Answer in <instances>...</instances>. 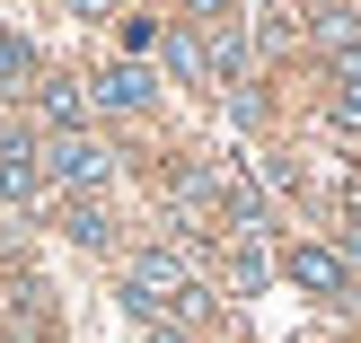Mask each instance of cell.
<instances>
[{
	"label": "cell",
	"instance_id": "6da1fadb",
	"mask_svg": "<svg viewBox=\"0 0 361 343\" xmlns=\"http://www.w3.org/2000/svg\"><path fill=\"white\" fill-rule=\"evenodd\" d=\"M185 256H176V247H141L133 264H123V308L133 317H159V308H176V299H185Z\"/></svg>",
	"mask_w": 361,
	"mask_h": 343
},
{
	"label": "cell",
	"instance_id": "7a4b0ae2",
	"mask_svg": "<svg viewBox=\"0 0 361 343\" xmlns=\"http://www.w3.org/2000/svg\"><path fill=\"white\" fill-rule=\"evenodd\" d=\"M106 168H115V150L88 141V132H53V150H44V176H53V185H106Z\"/></svg>",
	"mask_w": 361,
	"mask_h": 343
},
{
	"label": "cell",
	"instance_id": "3957f363",
	"mask_svg": "<svg viewBox=\"0 0 361 343\" xmlns=\"http://www.w3.org/2000/svg\"><path fill=\"white\" fill-rule=\"evenodd\" d=\"M291 282L317 291V299H344V291H353V264L335 256V247H291Z\"/></svg>",
	"mask_w": 361,
	"mask_h": 343
},
{
	"label": "cell",
	"instance_id": "277c9868",
	"mask_svg": "<svg viewBox=\"0 0 361 343\" xmlns=\"http://www.w3.org/2000/svg\"><path fill=\"white\" fill-rule=\"evenodd\" d=\"M0 194H9V203H35V194H44V150L0 141Z\"/></svg>",
	"mask_w": 361,
	"mask_h": 343
},
{
	"label": "cell",
	"instance_id": "5b68a950",
	"mask_svg": "<svg viewBox=\"0 0 361 343\" xmlns=\"http://www.w3.org/2000/svg\"><path fill=\"white\" fill-rule=\"evenodd\" d=\"M97 106H115V115H141L150 106V70L141 62H115V70H97V88H88Z\"/></svg>",
	"mask_w": 361,
	"mask_h": 343
},
{
	"label": "cell",
	"instance_id": "8992f818",
	"mask_svg": "<svg viewBox=\"0 0 361 343\" xmlns=\"http://www.w3.org/2000/svg\"><path fill=\"white\" fill-rule=\"evenodd\" d=\"M35 106H44V123H53V132H80L88 88H80V80H44V88H35Z\"/></svg>",
	"mask_w": 361,
	"mask_h": 343
},
{
	"label": "cell",
	"instance_id": "52a82bcc",
	"mask_svg": "<svg viewBox=\"0 0 361 343\" xmlns=\"http://www.w3.org/2000/svg\"><path fill=\"white\" fill-rule=\"evenodd\" d=\"M335 123H344V132H361V44L335 53Z\"/></svg>",
	"mask_w": 361,
	"mask_h": 343
},
{
	"label": "cell",
	"instance_id": "ba28073f",
	"mask_svg": "<svg viewBox=\"0 0 361 343\" xmlns=\"http://www.w3.org/2000/svg\"><path fill=\"white\" fill-rule=\"evenodd\" d=\"M317 44H326V53H353V44H361V9L326 0V9H317Z\"/></svg>",
	"mask_w": 361,
	"mask_h": 343
},
{
	"label": "cell",
	"instance_id": "9c48e42d",
	"mask_svg": "<svg viewBox=\"0 0 361 343\" xmlns=\"http://www.w3.org/2000/svg\"><path fill=\"white\" fill-rule=\"evenodd\" d=\"M62 229H71L80 247H106V238H115V220H106L97 203H71V211H62Z\"/></svg>",
	"mask_w": 361,
	"mask_h": 343
},
{
	"label": "cell",
	"instance_id": "30bf717a",
	"mask_svg": "<svg viewBox=\"0 0 361 343\" xmlns=\"http://www.w3.org/2000/svg\"><path fill=\"white\" fill-rule=\"evenodd\" d=\"M35 80V53H27V35H0V88H27Z\"/></svg>",
	"mask_w": 361,
	"mask_h": 343
},
{
	"label": "cell",
	"instance_id": "8fae6325",
	"mask_svg": "<svg viewBox=\"0 0 361 343\" xmlns=\"http://www.w3.org/2000/svg\"><path fill=\"white\" fill-rule=\"evenodd\" d=\"M168 70H176V80H212V62H203L194 35H168Z\"/></svg>",
	"mask_w": 361,
	"mask_h": 343
},
{
	"label": "cell",
	"instance_id": "7c38bea8",
	"mask_svg": "<svg viewBox=\"0 0 361 343\" xmlns=\"http://www.w3.org/2000/svg\"><path fill=\"white\" fill-rule=\"evenodd\" d=\"M203 62H212V80H238V70H247V35H221Z\"/></svg>",
	"mask_w": 361,
	"mask_h": 343
},
{
	"label": "cell",
	"instance_id": "4fadbf2b",
	"mask_svg": "<svg viewBox=\"0 0 361 343\" xmlns=\"http://www.w3.org/2000/svg\"><path fill=\"white\" fill-rule=\"evenodd\" d=\"M229 282H238V291H264V247H238V264H229Z\"/></svg>",
	"mask_w": 361,
	"mask_h": 343
},
{
	"label": "cell",
	"instance_id": "5bb4252c",
	"mask_svg": "<svg viewBox=\"0 0 361 343\" xmlns=\"http://www.w3.org/2000/svg\"><path fill=\"white\" fill-rule=\"evenodd\" d=\"M176 317H185V326H203V317H212V291H203V282H185V299H176Z\"/></svg>",
	"mask_w": 361,
	"mask_h": 343
},
{
	"label": "cell",
	"instance_id": "9a60e30c",
	"mask_svg": "<svg viewBox=\"0 0 361 343\" xmlns=\"http://www.w3.org/2000/svg\"><path fill=\"white\" fill-rule=\"evenodd\" d=\"M238 0H185V18H229Z\"/></svg>",
	"mask_w": 361,
	"mask_h": 343
},
{
	"label": "cell",
	"instance_id": "2e32d148",
	"mask_svg": "<svg viewBox=\"0 0 361 343\" xmlns=\"http://www.w3.org/2000/svg\"><path fill=\"white\" fill-rule=\"evenodd\" d=\"M150 343H185V326H150Z\"/></svg>",
	"mask_w": 361,
	"mask_h": 343
},
{
	"label": "cell",
	"instance_id": "e0dca14e",
	"mask_svg": "<svg viewBox=\"0 0 361 343\" xmlns=\"http://www.w3.org/2000/svg\"><path fill=\"white\" fill-rule=\"evenodd\" d=\"M353 256H361V220H353Z\"/></svg>",
	"mask_w": 361,
	"mask_h": 343
},
{
	"label": "cell",
	"instance_id": "ac0fdd59",
	"mask_svg": "<svg viewBox=\"0 0 361 343\" xmlns=\"http://www.w3.org/2000/svg\"><path fill=\"white\" fill-rule=\"evenodd\" d=\"M353 308H361V273H353Z\"/></svg>",
	"mask_w": 361,
	"mask_h": 343
}]
</instances>
